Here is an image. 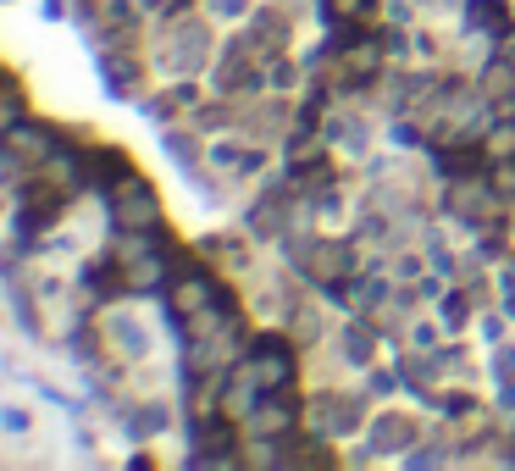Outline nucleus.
Masks as SVG:
<instances>
[{"mask_svg": "<svg viewBox=\"0 0 515 471\" xmlns=\"http://www.w3.org/2000/svg\"><path fill=\"white\" fill-rule=\"evenodd\" d=\"M305 422H311V433H322V438H344V433H355V427H366L372 422V411H366V399H349V394H322V399H311V411H305Z\"/></svg>", "mask_w": 515, "mask_h": 471, "instance_id": "1", "label": "nucleus"}, {"mask_svg": "<svg viewBox=\"0 0 515 471\" xmlns=\"http://www.w3.org/2000/svg\"><path fill=\"white\" fill-rule=\"evenodd\" d=\"M172 305H178V311H205V305H211V283H205V278H183L178 294H172Z\"/></svg>", "mask_w": 515, "mask_h": 471, "instance_id": "18", "label": "nucleus"}, {"mask_svg": "<svg viewBox=\"0 0 515 471\" xmlns=\"http://www.w3.org/2000/svg\"><path fill=\"white\" fill-rule=\"evenodd\" d=\"M6 145H12L17 156H34V161H50V150H56V145L45 139V133H39V128H23V122H12V133H6Z\"/></svg>", "mask_w": 515, "mask_h": 471, "instance_id": "13", "label": "nucleus"}, {"mask_svg": "<svg viewBox=\"0 0 515 471\" xmlns=\"http://www.w3.org/2000/svg\"><path fill=\"white\" fill-rule=\"evenodd\" d=\"M205 17L211 23H244V17H255V0H205Z\"/></svg>", "mask_w": 515, "mask_h": 471, "instance_id": "19", "label": "nucleus"}, {"mask_svg": "<svg viewBox=\"0 0 515 471\" xmlns=\"http://www.w3.org/2000/svg\"><path fill=\"white\" fill-rule=\"evenodd\" d=\"M261 394H266V388L255 383L250 372H239V377H233V388H228V399H222V411H228L233 422H250V416L261 411Z\"/></svg>", "mask_w": 515, "mask_h": 471, "instance_id": "7", "label": "nucleus"}, {"mask_svg": "<svg viewBox=\"0 0 515 471\" xmlns=\"http://www.w3.org/2000/svg\"><path fill=\"white\" fill-rule=\"evenodd\" d=\"M161 73L167 78H189V73H200L205 67V23H183L178 34H172V45L161 50Z\"/></svg>", "mask_w": 515, "mask_h": 471, "instance_id": "4", "label": "nucleus"}, {"mask_svg": "<svg viewBox=\"0 0 515 471\" xmlns=\"http://www.w3.org/2000/svg\"><path fill=\"white\" fill-rule=\"evenodd\" d=\"M421 250H427V266H432V272L455 278V250H449V244L438 239V233H427V244H421Z\"/></svg>", "mask_w": 515, "mask_h": 471, "instance_id": "21", "label": "nucleus"}, {"mask_svg": "<svg viewBox=\"0 0 515 471\" xmlns=\"http://www.w3.org/2000/svg\"><path fill=\"white\" fill-rule=\"evenodd\" d=\"M261 150H239V145H228V139H216L211 145V167H222V172H244V178H250V172H261Z\"/></svg>", "mask_w": 515, "mask_h": 471, "instance_id": "10", "label": "nucleus"}, {"mask_svg": "<svg viewBox=\"0 0 515 471\" xmlns=\"http://www.w3.org/2000/svg\"><path fill=\"white\" fill-rule=\"evenodd\" d=\"M34 433V411H28L23 399H6V405H0V438H28Z\"/></svg>", "mask_w": 515, "mask_h": 471, "instance_id": "15", "label": "nucleus"}, {"mask_svg": "<svg viewBox=\"0 0 515 471\" xmlns=\"http://www.w3.org/2000/svg\"><path fill=\"white\" fill-rule=\"evenodd\" d=\"M294 416H300V411H294V405H288V399H266L261 411L250 416V433H266V438H283L288 427H294Z\"/></svg>", "mask_w": 515, "mask_h": 471, "instance_id": "9", "label": "nucleus"}, {"mask_svg": "<svg viewBox=\"0 0 515 471\" xmlns=\"http://www.w3.org/2000/svg\"><path fill=\"white\" fill-rule=\"evenodd\" d=\"M421 272H432L427 250H394V261H388V278H394V283H416Z\"/></svg>", "mask_w": 515, "mask_h": 471, "instance_id": "16", "label": "nucleus"}, {"mask_svg": "<svg viewBox=\"0 0 515 471\" xmlns=\"http://www.w3.org/2000/svg\"><path fill=\"white\" fill-rule=\"evenodd\" d=\"M377 67H383V50H377V45H360V50H349V56H344V73L366 78V73H377Z\"/></svg>", "mask_w": 515, "mask_h": 471, "instance_id": "22", "label": "nucleus"}, {"mask_svg": "<svg viewBox=\"0 0 515 471\" xmlns=\"http://www.w3.org/2000/svg\"><path fill=\"white\" fill-rule=\"evenodd\" d=\"M327 12L333 17H366L372 12V0H327Z\"/></svg>", "mask_w": 515, "mask_h": 471, "instance_id": "26", "label": "nucleus"}, {"mask_svg": "<svg viewBox=\"0 0 515 471\" xmlns=\"http://www.w3.org/2000/svg\"><path fill=\"white\" fill-rule=\"evenodd\" d=\"M244 372H250L266 394H277V388L294 383V361H288V355H277V350L272 355H250V361H244Z\"/></svg>", "mask_w": 515, "mask_h": 471, "instance_id": "6", "label": "nucleus"}, {"mask_svg": "<svg viewBox=\"0 0 515 471\" xmlns=\"http://www.w3.org/2000/svg\"><path fill=\"white\" fill-rule=\"evenodd\" d=\"M493 189H499V194H515V167H510V161L499 167V178H493Z\"/></svg>", "mask_w": 515, "mask_h": 471, "instance_id": "27", "label": "nucleus"}, {"mask_svg": "<svg viewBox=\"0 0 515 471\" xmlns=\"http://www.w3.org/2000/svg\"><path fill=\"white\" fill-rule=\"evenodd\" d=\"M399 460H405V466H416V471H427V466H449V449H438V444H432V449H416V444H410Z\"/></svg>", "mask_w": 515, "mask_h": 471, "instance_id": "23", "label": "nucleus"}, {"mask_svg": "<svg viewBox=\"0 0 515 471\" xmlns=\"http://www.w3.org/2000/svg\"><path fill=\"white\" fill-rule=\"evenodd\" d=\"M405 339H410V350H438V339H449V333H444V322H438V311H427V316H416V322H405Z\"/></svg>", "mask_w": 515, "mask_h": 471, "instance_id": "14", "label": "nucleus"}, {"mask_svg": "<svg viewBox=\"0 0 515 471\" xmlns=\"http://www.w3.org/2000/svg\"><path fill=\"white\" fill-rule=\"evenodd\" d=\"M111 211H117L122 228H150V222L161 217L156 194H150V183H144L139 172H133V178H122L117 189H111Z\"/></svg>", "mask_w": 515, "mask_h": 471, "instance_id": "2", "label": "nucleus"}, {"mask_svg": "<svg viewBox=\"0 0 515 471\" xmlns=\"http://www.w3.org/2000/svg\"><path fill=\"white\" fill-rule=\"evenodd\" d=\"M510 333H515V316L504 311V305H488V311L477 316V339L488 344V350H499V344H510Z\"/></svg>", "mask_w": 515, "mask_h": 471, "instance_id": "12", "label": "nucleus"}, {"mask_svg": "<svg viewBox=\"0 0 515 471\" xmlns=\"http://www.w3.org/2000/svg\"><path fill=\"white\" fill-rule=\"evenodd\" d=\"M50 172H56V183H61V189H72V183H78V161H72V156H61V150H50Z\"/></svg>", "mask_w": 515, "mask_h": 471, "instance_id": "25", "label": "nucleus"}, {"mask_svg": "<svg viewBox=\"0 0 515 471\" xmlns=\"http://www.w3.org/2000/svg\"><path fill=\"white\" fill-rule=\"evenodd\" d=\"M338 350H344V366H372L377 333H372V327H360V322H344V327H338Z\"/></svg>", "mask_w": 515, "mask_h": 471, "instance_id": "8", "label": "nucleus"}, {"mask_svg": "<svg viewBox=\"0 0 515 471\" xmlns=\"http://www.w3.org/2000/svg\"><path fill=\"white\" fill-rule=\"evenodd\" d=\"M410 444H421V438H416V422H410L405 411H377L372 422H366V449H372L377 460H383V455H405Z\"/></svg>", "mask_w": 515, "mask_h": 471, "instance_id": "3", "label": "nucleus"}, {"mask_svg": "<svg viewBox=\"0 0 515 471\" xmlns=\"http://www.w3.org/2000/svg\"><path fill=\"white\" fill-rule=\"evenodd\" d=\"M172 422V411H167V399H144V411L139 416H133V433H161V427H167Z\"/></svg>", "mask_w": 515, "mask_h": 471, "instance_id": "20", "label": "nucleus"}, {"mask_svg": "<svg viewBox=\"0 0 515 471\" xmlns=\"http://www.w3.org/2000/svg\"><path fill=\"white\" fill-rule=\"evenodd\" d=\"M106 339L117 344L128 361H150V333H144V322L139 316H128V311H111L106 316Z\"/></svg>", "mask_w": 515, "mask_h": 471, "instance_id": "5", "label": "nucleus"}, {"mask_svg": "<svg viewBox=\"0 0 515 471\" xmlns=\"http://www.w3.org/2000/svg\"><path fill=\"white\" fill-rule=\"evenodd\" d=\"M444 6H466V0H444Z\"/></svg>", "mask_w": 515, "mask_h": 471, "instance_id": "29", "label": "nucleus"}, {"mask_svg": "<svg viewBox=\"0 0 515 471\" xmlns=\"http://www.w3.org/2000/svg\"><path fill=\"white\" fill-rule=\"evenodd\" d=\"M432 311H438V322H444L449 339L471 327V300H466V289H455V283H449V294H444L438 305H432Z\"/></svg>", "mask_w": 515, "mask_h": 471, "instance_id": "11", "label": "nucleus"}, {"mask_svg": "<svg viewBox=\"0 0 515 471\" xmlns=\"http://www.w3.org/2000/svg\"><path fill=\"white\" fill-rule=\"evenodd\" d=\"M482 89H488L493 100H504L515 89V61H488L482 67Z\"/></svg>", "mask_w": 515, "mask_h": 471, "instance_id": "17", "label": "nucleus"}, {"mask_svg": "<svg viewBox=\"0 0 515 471\" xmlns=\"http://www.w3.org/2000/svg\"><path fill=\"white\" fill-rule=\"evenodd\" d=\"M261 73H266V89H272V95H283V89L294 84V67H288V61H261Z\"/></svg>", "mask_w": 515, "mask_h": 471, "instance_id": "24", "label": "nucleus"}, {"mask_svg": "<svg viewBox=\"0 0 515 471\" xmlns=\"http://www.w3.org/2000/svg\"><path fill=\"white\" fill-rule=\"evenodd\" d=\"M383 12H388V17H394V23H410V6H405V0H388Z\"/></svg>", "mask_w": 515, "mask_h": 471, "instance_id": "28", "label": "nucleus"}]
</instances>
